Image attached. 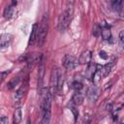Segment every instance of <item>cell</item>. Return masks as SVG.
<instances>
[{
	"label": "cell",
	"instance_id": "cell-1",
	"mask_svg": "<svg viewBox=\"0 0 124 124\" xmlns=\"http://www.w3.org/2000/svg\"><path fill=\"white\" fill-rule=\"evenodd\" d=\"M73 14H74L73 6H68L67 9L59 16L58 21H57V29L60 32H63L68 28V26L72 20Z\"/></svg>",
	"mask_w": 124,
	"mask_h": 124
},
{
	"label": "cell",
	"instance_id": "cell-2",
	"mask_svg": "<svg viewBox=\"0 0 124 124\" xmlns=\"http://www.w3.org/2000/svg\"><path fill=\"white\" fill-rule=\"evenodd\" d=\"M47 30H48V16H47V15H45L43 16V19L41 21V25L39 27V34H38V40H37L38 46H44V44L46 42Z\"/></svg>",
	"mask_w": 124,
	"mask_h": 124
},
{
	"label": "cell",
	"instance_id": "cell-3",
	"mask_svg": "<svg viewBox=\"0 0 124 124\" xmlns=\"http://www.w3.org/2000/svg\"><path fill=\"white\" fill-rule=\"evenodd\" d=\"M59 69L57 67H53L50 73V86H49V91L53 94L57 90V83H58V78H59Z\"/></svg>",
	"mask_w": 124,
	"mask_h": 124
},
{
	"label": "cell",
	"instance_id": "cell-4",
	"mask_svg": "<svg viewBox=\"0 0 124 124\" xmlns=\"http://www.w3.org/2000/svg\"><path fill=\"white\" fill-rule=\"evenodd\" d=\"M78 65V60L73 55H65L63 58V66L68 70H73Z\"/></svg>",
	"mask_w": 124,
	"mask_h": 124
},
{
	"label": "cell",
	"instance_id": "cell-5",
	"mask_svg": "<svg viewBox=\"0 0 124 124\" xmlns=\"http://www.w3.org/2000/svg\"><path fill=\"white\" fill-rule=\"evenodd\" d=\"M100 96V89L98 87V85H91L88 87L87 91H86V97L88 98L89 101L91 102H96L97 99L99 98Z\"/></svg>",
	"mask_w": 124,
	"mask_h": 124
},
{
	"label": "cell",
	"instance_id": "cell-6",
	"mask_svg": "<svg viewBox=\"0 0 124 124\" xmlns=\"http://www.w3.org/2000/svg\"><path fill=\"white\" fill-rule=\"evenodd\" d=\"M91 57H92L91 50L86 49L80 53L79 58H78V63L81 65H89L91 62Z\"/></svg>",
	"mask_w": 124,
	"mask_h": 124
},
{
	"label": "cell",
	"instance_id": "cell-7",
	"mask_svg": "<svg viewBox=\"0 0 124 124\" xmlns=\"http://www.w3.org/2000/svg\"><path fill=\"white\" fill-rule=\"evenodd\" d=\"M39 24L38 23H34L33 27H32V31L29 37V41H28V46H33L37 40H38V34H39Z\"/></svg>",
	"mask_w": 124,
	"mask_h": 124
},
{
	"label": "cell",
	"instance_id": "cell-8",
	"mask_svg": "<svg viewBox=\"0 0 124 124\" xmlns=\"http://www.w3.org/2000/svg\"><path fill=\"white\" fill-rule=\"evenodd\" d=\"M27 87H28V80L24 81L23 84L16 90V92L15 94V99H16V102H19L23 98V96H24V94H25V92L27 90Z\"/></svg>",
	"mask_w": 124,
	"mask_h": 124
},
{
	"label": "cell",
	"instance_id": "cell-9",
	"mask_svg": "<svg viewBox=\"0 0 124 124\" xmlns=\"http://www.w3.org/2000/svg\"><path fill=\"white\" fill-rule=\"evenodd\" d=\"M13 39V36L11 34H2L0 37V46L2 48L8 46Z\"/></svg>",
	"mask_w": 124,
	"mask_h": 124
},
{
	"label": "cell",
	"instance_id": "cell-10",
	"mask_svg": "<svg viewBox=\"0 0 124 124\" xmlns=\"http://www.w3.org/2000/svg\"><path fill=\"white\" fill-rule=\"evenodd\" d=\"M101 27H102V38L105 40V41H108L111 39V32H110V29L109 27L107 25V24H100Z\"/></svg>",
	"mask_w": 124,
	"mask_h": 124
},
{
	"label": "cell",
	"instance_id": "cell-11",
	"mask_svg": "<svg viewBox=\"0 0 124 124\" xmlns=\"http://www.w3.org/2000/svg\"><path fill=\"white\" fill-rule=\"evenodd\" d=\"M83 100H84V96L80 92H78V91L76 92L73 95V98H72V101H73L75 106H80L83 103Z\"/></svg>",
	"mask_w": 124,
	"mask_h": 124
},
{
	"label": "cell",
	"instance_id": "cell-12",
	"mask_svg": "<svg viewBox=\"0 0 124 124\" xmlns=\"http://www.w3.org/2000/svg\"><path fill=\"white\" fill-rule=\"evenodd\" d=\"M22 119V112L20 108H16L14 111V116H13V121L14 124H19Z\"/></svg>",
	"mask_w": 124,
	"mask_h": 124
},
{
	"label": "cell",
	"instance_id": "cell-13",
	"mask_svg": "<svg viewBox=\"0 0 124 124\" xmlns=\"http://www.w3.org/2000/svg\"><path fill=\"white\" fill-rule=\"evenodd\" d=\"M95 72H96V64H89L85 71V78L88 79H92Z\"/></svg>",
	"mask_w": 124,
	"mask_h": 124
},
{
	"label": "cell",
	"instance_id": "cell-14",
	"mask_svg": "<svg viewBox=\"0 0 124 124\" xmlns=\"http://www.w3.org/2000/svg\"><path fill=\"white\" fill-rule=\"evenodd\" d=\"M3 15H4V17H5V18H7V19L11 18V17L13 16V15H14V5H13V4L8 5V6L4 9Z\"/></svg>",
	"mask_w": 124,
	"mask_h": 124
},
{
	"label": "cell",
	"instance_id": "cell-15",
	"mask_svg": "<svg viewBox=\"0 0 124 124\" xmlns=\"http://www.w3.org/2000/svg\"><path fill=\"white\" fill-rule=\"evenodd\" d=\"M44 75H45V65L42 62L41 65H40V67H39V75H38V78H39V83H38V85H40V87H42V84H43Z\"/></svg>",
	"mask_w": 124,
	"mask_h": 124
},
{
	"label": "cell",
	"instance_id": "cell-16",
	"mask_svg": "<svg viewBox=\"0 0 124 124\" xmlns=\"http://www.w3.org/2000/svg\"><path fill=\"white\" fill-rule=\"evenodd\" d=\"M113 64H114L113 62H109V63H107L105 66H103V70H102L103 77H108V74L111 71V68H112Z\"/></svg>",
	"mask_w": 124,
	"mask_h": 124
},
{
	"label": "cell",
	"instance_id": "cell-17",
	"mask_svg": "<svg viewBox=\"0 0 124 124\" xmlns=\"http://www.w3.org/2000/svg\"><path fill=\"white\" fill-rule=\"evenodd\" d=\"M101 72H102V71L96 70V72H95V74H94V76H93V78H92L93 84L98 85L99 82L101 81V78H102V77H103V74H101Z\"/></svg>",
	"mask_w": 124,
	"mask_h": 124
},
{
	"label": "cell",
	"instance_id": "cell-18",
	"mask_svg": "<svg viewBox=\"0 0 124 124\" xmlns=\"http://www.w3.org/2000/svg\"><path fill=\"white\" fill-rule=\"evenodd\" d=\"M63 82H64V78H63V75L61 72H59V78H58V83H57V90H56V93L60 94L62 92V89H63Z\"/></svg>",
	"mask_w": 124,
	"mask_h": 124
},
{
	"label": "cell",
	"instance_id": "cell-19",
	"mask_svg": "<svg viewBox=\"0 0 124 124\" xmlns=\"http://www.w3.org/2000/svg\"><path fill=\"white\" fill-rule=\"evenodd\" d=\"M122 7H123V1L116 0V1H112L111 2V8L114 11H121Z\"/></svg>",
	"mask_w": 124,
	"mask_h": 124
},
{
	"label": "cell",
	"instance_id": "cell-20",
	"mask_svg": "<svg viewBox=\"0 0 124 124\" xmlns=\"http://www.w3.org/2000/svg\"><path fill=\"white\" fill-rule=\"evenodd\" d=\"M92 34L95 36V37H99L101 34H102V27L100 24L98 23H95L93 25V28H92Z\"/></svg>",
	"mask_w": 124,
	"mask_h": 124
},
{
	"label": "cell",
	"instance_id": "cell-21",
	"mask_svg": "<svg viewBox=\"0 0 124 124\" xmlns=\"http://www.w3.org/2000/svg\"><path fill=\"white\" fill-rule=\"evenodd\" d=\"M19 80H20L19 77H16V78H12V79L9 81V83H8V88H9V89H14V88L18 84Z\"/></svg>",
	"mask_w": 124,
	"mask_h": 124
},
{
	"label": "cell",
	"instance_id": "cell-22",
	"mask_svg": "<svg viewBox=\"0 0 124 124\" xmlns=\"http://www.w3.org/2000/svg\"><path fill=\"white\" fill-rule=\"evenodd\" d=\"M71 87H72L73 89H75V90L78 92V91H79L80 89H82L83 85H82V83H81V82H79V81H74V82L72 83Z\"/></svg>",
	"mask_w": 124,
	"mask_h": 124
},
{
	"label": "cell",
	"instance_id": "cell-23",
	"mask_svg": "<svg viewBox=\"0 0 124 124\" xmlns=\"http://www.w3.org/2000/svg\"><path fill=\"white\" fill-rule=\"evenodd\" d=\"M70 108H71V110H72V112H73V114H74L75 121L77 122V120H78V108H77L76 107H71Z\"/></svg>",
	"mask_w": 124,
	"mask_h": 124
},
{
	"label": "cell",
	"instance_id": "cell-24",
	"mask_svg": "<svg viewBox=\"0 0 124 124\" xmlns=\"http://www.w3.org/2000/svg\"><path fill=\"white\" fill-rule=\"evenodd\" d=\"M99 56L102 58V59H104V60H106V59H108V54L105 51V50H101L100 52H99Z\"/></svg>",
	"mask_w": 124,
	"mask_h": 124
},
{
	"label": "cell",
	"instance_id": "cell-25",
	"mask_svg": "<svg viewBox=\"0 0 124 124\" xmlns=\"http://www.w3.org/2000/svg\"><path fill=\"white\" fill-rule=\"evenodd\" d=\"M119 39H120V45L124 47V30L119 33Z\"/></svg>",
	"mask_w": 124,
	"mask_h": 124
},
{
	"label": "cell",
	"instance_id": "cell-26",
	"mask_svg": "<svg viewBox=\"0 0 124 124\" xmlns=\"http://www.w3.org/2000/svg\"><path fill=\"white\" fill-rule=\"evenodd\" d=\"M1 124H8V122H9V119H8V117L7 116H1Z\"/></svg>",
	"mask_w": 124,
	"mask_h": 124
},
{
	"label": "cell",
	"instance_id": "cell-27",
	"mask_svg": "<svg viewBox=\"0 0 124 124\" xmlns=\"http://www.w3.org/2000/svg\"><path fill=\"white\" fill-rule=\"evenodd\" d=\"M8 74H9L8 71H6V72H2V73H1V79H2V81L5 79L6 76H8Z\"/></svg>",
	"mask_w": 124,
	"mask_h": 124
},
{
	"label": "cell",
	"instance_id": "cell-28",
	"mask_svg": "<svg viewBox=\"0 0 124 124\" xmlns=\"http://www.w3.org/2000/svg\"><path fill=\"white\" fill-rule=\"evenodd\" d=\"M27 124H31V123H30V120H29V119L27 120Z\"/></svg>",
	"mask_w": 124,
	"mask_h": 124
}]
</instances>
